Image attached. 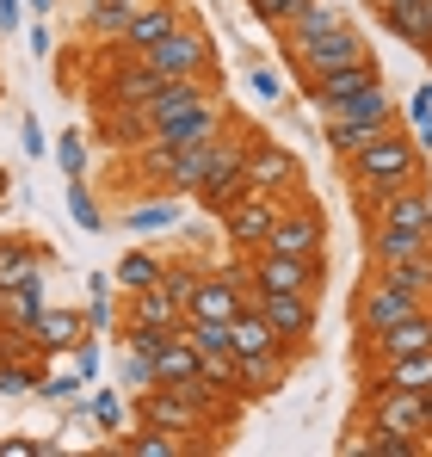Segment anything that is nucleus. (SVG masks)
<instances>
[{
    "label": "nucleus",
    "instance_id": "nucleus-41",
    "mask_svg": "<svg viewBox=\"0 0 432 457\" xmlns=\"http://www.w3.org/2000/svg\"><path fill=\"white\" fill-rule=\"evenodd\" d=\"M87 408H93V427H105V433H118V427H124V402H118L112 389H99Z\"/></svg>",
    "mask_w": 432,
    "mask_h": 457
},
{
    "label": "nucleus",
    "instance_id": "nucleus-31",
    "mask_svg": "<svg viewBox=\"0 0 432 457\" xmlns=\"http://www.w3.org/2000/svg\"><path fill=\"white\" fill-rule=\"evenodd\" d=\"M112 291H118L112 272H93V278H87V297H93V303H87V328H93V334H112V328H118V303H112Z\"/></svg>",
    "mask_w": 432,
    "mask_h": 457
},
{
    "label": "nucleus",
    "instance_id": "nucleus-8",
    "mask_svg": "<svg viewBox=\"0 0 432 457\" xmlns=\"http://www.w3.org/2000/svg\"><path fill=\"white\" fill-rule=\"evenodd\" d=\"M253 309L272 321V334L285 346H296V353L315 340V297H303V291H253Z\"/></svg>",
    "mask_w": 432,
    "mask_h": 457
},
{
    "label": "nucleus",
    "instance_id": "nucleus-44",
    "mask_svg": "<svg viewBox=\"0 0 432 457\" xmlns=\"http://www.w3.org/2000/svg\"><path fill=\"white\" fill-rule=\"evenodd\" d=\"M50 439H0V457H44Z\"/></svg>",
    "mask_w": 432,
    "mask_h": 457
},
{
    "label": "nucleus",
    "instance_id": "nucleus-25",
    "mask_svg": "<svg viewBox=\"0 0 432 457\" xmlns=\"http://www.w3.org/2000/svg\"><path fill=\"white\" fill-rule=\"evenodd\" d=\"M228 346H235V359H241V353H272V346H285V340L272 334V321H266L260 309L247 303L235 321H228Z\"/></svg>",
    "mask_w": 432,
    "mask_h": 457
},
{
    "label": "nucleus",
    "instance_id": "nucleus-27",
    "mask_svg": "<svg viewBox=\"0 0 432 457\" xmlns=\"http://www.w3.org/2000/svg\"><path fill=\"white\" fill-rule=\"evenodd\" d=\"M112 285H118L124 297H137V291H154V285H161V260H154V253H143V247H130V253L112 266Z\"/></svg>",
    "mask_w": 432,
    "mask_h": 457
},
{
    "label": "nucleus",
    "instance_id": "nucleus-37",
    "mask_svg": "<svg viewBox=\"0 0 432 457\" xmlns=\"http://www.w3.org/2000/svg\"><path fill=\"white\" fill-rule=\"evenodd\" d=\"M56 161H62L69 179H80V173H87V137H80V130H62V137H56Z\"/></svg>",
    "mask_w": 432,
    "mask_h": 457
},
{
    "label": "nucleus",
    "instance_id": "nucleus-50",
    "mask_svg": "<svg viewBox=\"0 0 432 457\" xmlns=\"http://www.w3.org/2000/svg\"><path fill=\"white\" fill-rule=\"evenodd\" d=\"M427 62H432V37H427Z\"/></svg>",
    "mask_w": 432,
    "mask_h": 457
},
{
    "label": "nucleus",
    "instance_id": "nucleus-15",
    "mask_svg": "<svg viewBox=\"0 0 432 457\" xmlns=\"http://www.w3.org/2000/svg\"><path fill=\"white\" fill-rule=\"evenodd\" d=\"M290 353L296 346H272V353H241L235 359V395H272L290 378Z\"/></svg>",
    "mask_w": 432,
    "mask_h": 457
},
{
    "label": "nucleus",
    "instance_id": "nucleus-21",
    "mask_svg": "<svg viewBox=\"0 0 432 457\" xmlns=\"http://www.w3.org/2000/svg\"><path fill=\"white\" fill-rule=\"evenodd\" d=\"M192 378H198V346H192L186 334H167L161 353H154V383L179 389V383H192Z\"/></svg>",
    "mask_w": 432,
    "mask_h": 457
},
{
    "label": "nucleus",
    "instance_id": "nucleus-22",
    "mask_svg": "<svg viewBox=\"0 0 432 457\" xmlns=\"http://www.w3.org/2000/svg\"><path fill=\"white\" fill-rule=\"evenodd\" d=\"M364 253H370V266L420 260V253H432V235H395V228H370V235H364Z\"/></svg>",
    "mask_w": 432,
    "mask_h": 457
},
{
    "label": "nucleus",
    "instance_id": "nucleus-2",
    "mask_svg": "<svg viewBox=\"0 0 432 457\" xmlns=\"http://www.w3.org/2000/svg\"><path fill=\"white\" fill-rule=\"evenodd\" d=\"M143 62L154 69V75H167V80H216V44L179 19L161 44L143 50Z\"/></svg>",
    "mask_w": 432,
    "mask_h": 457
},
{
    "label": "nucleus",
    "instance_id": "nucleus-35",
    "mask_svg": "<svg viewBox=\"0 0 432 457\" xmlns=\"http://www.w3.org/2000/svg\"><path fill=\"white\" fill-rule=\"evenodd\" d=\"M247 12H253V19H260L266 31H285L290 19L303 12V0H247Z\"/></svg>",
    "mask_w": 432,
    "mask_h": 457
},
{
    "label": "nucleus",
    "instance_id": "nucleus-39",
    "mask_svg": "<svg viewBox=\"0 0 432 457\" xmlns=\"http://www.w3.org/2000/svg\"><path fill=\"white\" fill-rule=\"evenodd\" d=\"M118 378L130 383V389H148V383H154V359H148V353H137V346H124V359H118Z\"/></svg>",
    "mask_w": 432,
    "mask_h": 457
},
{
    "label": "nucleus",
    "instance_id": "nucleus-45",
    "mask_svg": "<svg viewBox=\"0 0 432 457\" xmlns=\"http://www.w3.org/2000/svg\"><path fill=\"white\" fill-rule=\"evenodd\" d=\"M19 143H25V154H44V149H50V137L37 130V118H25V124H19Z\"/></svg>",
    "mask_w": 432,
    "mask_h": 457
},
{
    "label": "nucleus",
    "instance_id": "nucleus-3",
    "mask_svg": "<svg viewBox=\"0 0 432 457\" xmlns=\"http://www.w3.org/2000/svg\"><path fill=\"white\" fill-rule=\"evenodd\" d=\"M321 272H328L321 253H272V247H260L247 260V285L253 291H303V297H315Z\"/></svg>",
    "mask_w": 432,
    "mask_h": 457
},
{
    "label": "nucleus",
    "instance_id": "nucleus-14",
    "mask_svg": "<svg viewBox=\"0 0 432 457\" xmlns=\"http://www.w3.org/2000/svg\"><path fill=\"white\" fill-rule=\"evenodd\" d=\"M383 69H377V56H364V62H346V69H328V75H309L303 80V99L321 112V105H340V99H353L364 87H377Z\"/></svg>",
    "mask_w": 432,
    "mask_h": 457
},
{
    "label": "nucleus",
    "instance_id": "nucleus-18",
    "mask_svg": "<svg viewBox=\"0 0 432 457\" xmlns=\"http://www.w3.org/2000/svg\"><path fill=\"white\" fill-rule=\"evenodd\" d=\"M216 80H167L148 105H137V118H143V130H161L167 118H179V112H192L198 99H211Z\"/></svg>",
    "mask_w": 432,
    "mask_h": 457
},
{
    "label": "nucleus",
    "instance_id": "nucleus-30",
    "mask_svg": "<svg viewBox=\"0 0 432 457\" xmlns=\"http://www.w3.org/2000/svg\"><path fill=\"white\" fill-rule=\"evenodd\" d=\"M124 321H148V328H179V321H186V309H179L173 297H167V291H161V285H154V291H137V297H130V315H124Z\"/></svg>",
    "mask_w": 432,
    "mask_h": 457
},
{
    "label": "nucleus",
    "instance_id": "nucleus-23",
    "mask_svg": "<svg viewBox=\"0 0 432 457\" xmlns=\"http://www.w3.org/2000/svg\"><path fill=\"white\" fill-rule=\"evenodd\" d=\"M334 118H359V124H389V118H395V105H389V93H383V80H377V87H364V93L340 99V105H321V124H334Z\"/></svg>",
    "mask_w": 432,
    "mask_h": 457
},
{
    "label": "nucleus",
    "instance_id": "nucleus-6",
    "mask_svg": "<svg viewBox=\"0 0 432 457\" xmlns=\"http://www.w3.org/2000/svg\"><path fill=\"white\" fill-rule=\"evenodd\" d=\"M370 50H364V37L346 25V19H334L328 31H315L290 62H296V80H309V75H328V69H346V62H364Z\"/></svg>",
    "mask_w": 432,
    "mask_h": 457
},
{
    "label": "nucleus",
    "instance_id": "nucleus-42",
    "mask_svg": "<svg viewBox=\"0 0 432 457\" xmlns=\"http://www.w3.org/2000/svg\"><path fill=\"white\" fill-rule=\"evenodd\" d=\"M192 285H198V272H192V266H161V291H167L179 309H186V297H192Z\"/></svg>",
    "mask_w": 432,
    "mask_h": 457
},
{
    "label": "nucleus",
    "instance_id": "nucleus-16",
    "mask_svg": "<svg viewBox=\"0 0 432 457\" xmlns=\"http://www.w3.org/2000/svg\"><path fill=\"white\" fill-rule=\"evenodd\" d=\"M364 389H432V346L377 359V365L364 371Z\"/></svg>",
    "mask_w": 432,
    "mask_h": 457
},
{
    "label": "nucleus",
    "instance_id": "nucleus-40",
    "mask_svg": "<svg viewBox=\"0 0 432 457\" xmlns=\"http://www.w3.org/2000/svg\"><path fill=\"white\" fill-rule=\"evenodd\" d=\"M247 87H253V93H260L266 105H285V99H290V87H285L278 75H272L266 62H253V69H247Z\"/></svg>",
    "mask_w": 432,
    "mask_h": 457
},
{
    "label": "nucleus",
    "instance_id": "nucleus-29",
    "mask_svg": "<svg viewBox=\"0 0 432 457\" xmlns=\"http://www.w3.org/2000/svg\"><path fill=\"white\" fill-rule=\"evenodd\" d=\"M137 6H143V0H93V6H87L80 19H87V31H93V37H105V44H118Z\"/></svg>",
    "mask_w": 432,
    "mask_h": 457
},
{
    "label": "nucleus",
    "instance_id": "nucleus-19",
    "mask_svg": "<svg viewBox=\"0 0 432 457\" xmlns=\"http://www.w3.org/2000/svg\"><path fill=\"white\" fill-rule=\"evenodd\" d=\"M173 25H179V6H173V0H148V6H137V12H130V25H124L118 50H124V56H143L148 44H161Z\"/></svg>",
    "mask_w": 432,
    "mask_h": 457
},
{
    "label": "nucleus",
    "instance_id": "nucleus-32",
    "mask_svg": "<svg viewBox=\"0 0 432 457\" xmlns=\"http://www.w3.org/2000/svg\"><path fill=\"white\" fill-rule=\"evenodd\" d=\"M377 130H383V124H359V118H334V124H328V149H334V161H353V154H359L364 143L377 137Z\"/></svg>",
    "mask_w": 432,
    "mask_h": 457
},
{
    "label": "nucleus",
    "instance_id": "nucleus-11",
    "mask_svg": "<svg viewBox=\"0 0 432 457\" xmlns=\"http://www.w3.org/2000/svg\"><path fill=\"white\" fill-rule=\"evenodd\" d=\"M241 173H247V186H253V192L285 198L290 186H296V154H290L285 143H272V137H253L247 154H241Z\"/></svg>",
    "mask_w": 432,
    "mask_h": 457
},
{
    "label": "nucleus",
    "instance_id": "nucleus-34",
    "mask_svg": "<svg viewBox=\"0 0 432 457\" xmlns=\"http://www.w3.org/2000/svg\"><path fill=\"white\" fill-rule=\"evenodd\" d=\"M173 223H179V198H154V204L130 211V228H173Z\"/></svg>",
    "mask_w": 432,
    "mask_h": 457
},
{
    "label": "nucleus",
    "instance_id": "nucleus-26",
    "mask_svg": "<svg viewBox=\"0 0 432 457\" xmlns=\"http://www.w3.org/2000/svg\"><path fill=\"white\" fill-rule=\"evenodd\" d=\"M370 272H377L383 285H395V291L432 303V253H420V260H395V266H370Z\"/></svg>",
    "mask_w": 432,
    "mask_h": 457
},
{
    "label": "nucleus",
    "instance_id": "nucleus-10",
    "mask_svg": "<svg viewBox=\"0 0 432 457\" xmlns=\"http://www.w3.org/2000/svg\"><path fill=\"white\" fill-rule=\"evenodd\" d=\"M222 124H228V112H222V99H198L192 112H179V118H167L161 130H148V143H161V149H204L211 137H222Z\"/></svg>",
    "mask_w": 432,
    "mask_h": 457
},
{
    "label": "nucleus",
    "instance_id": "nucleus-4",
    "mask_svg": "<svg viewBox=\"0 0 432 457\" xmlns=\"http://www.w3.org/2000/svg\"><path fill=\"white\" fill-rule=\"evenodd\" d=\"M247 303H253L247 266H228V272H198V285L186 297V315H198V321H235Z\"/></svg>",
    "mask_w": 432,
    "mask_h": 457
},
{
    "label": "nucleus",
    "instance_id": "nucleus-24",
    "mask_svg": "<svg viewBox=\"0 0 432 457\" xmlns=\"http://www.w3.org/2000/svg\"><path fill=\"white\" fill-rule=\"evenodd\" d=\"M37 315H44V278H31V285H6V291H0V328H25V334H31Z\"/></svg>",
    "mask_w": 432,
    "mask_h": 457
},
{
    "label": "nucleus",
    "instance_id": "nucleus-17",
    "mask_svg": "<svg viewBox=\"0 0 432 457\" xmlns=\"http://www.w3.org/2000/svg\"><path fill=\"white\" fill-rule=\"evenodd\" d=\"M364 346H370L377 359H395V353H420V346H432V303L414 309V315H402V321H389V328H377V334H364Z\"/></svg>",
    "mask_w": 432,
    "mask_h": 457
},
{
    "label": "nucleus",
    "instance_id": "nucleus-46",
    "mask_svg": "<svg viewBox=\"0 0 432 457\" xmlns=\"http://www.w3.org/2000/svg\"><path fill=\"white\" fill-rule=\"evenodd\" d=\"M408 112H432V80H420V87H414V99H408Z\"/></svg>",
    "mask_w": 432,
    "mask_h": 457
},
{
    "label": "nucleus",
    "instance_id": "nucleus-12",
    "mask_svg": "<svg viewBox=\"0 0 432 457\" xmlns=\"http://www.w3.org/2000/svg\"><path fill=\"white\" fill-rule=\"evenodd\" d=\"M272 253H328V217L315 204H285L278 223L266 235Z\"/></svg>",
    "mask_w": 432,
    "mask_h": 457
},
{
    "label": "nucleus",
    "instance_id": "nucleus-7",
    "mask_svg": "<svg viewBox=\"0 0 432 457\" xmlns=\"http://www.w3.org/2000/svg\"><path fill=\"white\" fill-rule=\"evenodd\" d=\"M278 211H285V204H278L272 192H247L241 204H228V211L216 217V223H222V241L241 247V253H260L266 235H272V223H278Z\"/></svg>",
    "mask_w": 432,
    "mask_h": 457
},
{
    "label": "nucleus",
    "instance_id": "nucleus-28",
    "mask_svg": "<svg viewBox=\"0 0 432 457\" xmlns=\"http://www.w3.org/2000/svg\"><path fill=\"white\" fill-rule=\"evenodd\" d=\"M31 278H44V253L31 241H0V291L6 285H31Z\"/></svg>",
    "mask_w": 432,
    "mask_h": 457
},
{
    "label": "nucleus",
    "instance_id": "nucleus-43",
    "mask_svg": "<svg viewBox=\"0 0 432 457\" xmlns=\"http://www.w3.org/2000/svg\"><path fill=\"white\" fill-rule=\"evenodd\" d=\"M408 143L420 154H432V112H408Z\"/></svg>",
    "mask_w": 432,
    "mask_h": 457
},
{
    "label": "nucleus",
    "instance_id": "nucleus-48",
    "mask_svg": "<svg viewBox=\"0 0 432 457\" xmlns=\"http://www.w3.org/2000/svg\"><path fill=\"white\" fill-rule=\"evenodd\" d=\"M420 402H427V439H432V389H420Z\"/></svg>",
    "mask_w": 432,
    "mask_h": 457
},
{
    "label": "nucleus",
    "instance_id": "nucleus-38",
    "mask_svg": "<svg viewBox=\"0 0 432 457\" xmlns=\"http://www.w3.org/2000/svg\"><path fill=\"white\" fill-rule=\"evenodd\" d=\"M37 383V365L31 359H0V395H25Z\"/></svg>",
    "mask_w": 432,
    "mask_h": 457
},
{
    "label": "nucleus",
    "instance_id": "nucleus-51",
    "mask_svg": "<svg viewBox=\"0 0 432 457\" xmlns=\"http://www.w3.org/2000/svg\"><path fill=\"white\" fill-rule=\"evenodd\" d=\"M370 6H383V0H370Z\"/></svg>",
    "mask_w": 432,
    "mask_h": 457
},
{
    "label": "nucleus",
    "instance_id": "nucleus-1",
    "mask_svg": "<svg viewBox=\"0 0 432 457\" xmlns=\"http://www.w3.org/2000/svg\"><path fill=\"white\" fill-rule=\"evenodd\" d=\"M346 167V186L359 192V198H383V192H395V186H408V179H420V149L402 137V130H377L370 143H364L353 161H340Z\"/></svg>",
    "mask_w": 432,
    "mask_h": 457
},
{
    "label": "nucleus",
    "instance_id": "nucleus-20",
    "mask_svg": "<svg viewBox=\"0 0 432 457\" xmlns=\"http://www.w3.org/2000/svg\"><path fill=\"white\" fill-rule=\"evenodd\" d=\"M93 328H87V315L80 309H44L37 321H31V340H37V359H50V353H69L80 346Z\"/></svg>",
    "mask_w": 432,
    "mask_h": 457
},
{
    "label": "nucleus",
    "instance_id": "nucleus-33",
    "mask_svg": "<svg viewBox=\"0 0 432 457\" xmlns=\"http://www.w3.org/2000/svg\"><path fill=\"white\" fill-rule=\"evenodd\" d=\"M118 452H124V457H179V439L161 433V427H143V433H124Z\"/></svg>",
    "mask_w": 432,
    "mask_h": 457
},
{
    "label": "nucleus",
    "instance_id": "nucleus-13",
    "mask_svg": "<svg viewBox=\"0 0 432 457\" xmlns=\"http://www.w3.org/2000/svg\"><path fill=\"white\" fill-rule=\"evenodd\" d=\"M143 420H148V427H161V433H173V439L211 427V414H204L198 402H186L179 389H167V383H148V389H143Z\"/></svg>",
    "mask_w": 432,
    "mask_h": 457
},
{
    "label": "nucleus",
    "instance_id": "nucleus-36",
    "mask_svg": "<svg viewBox=\"0 0 432 457\" xmlns=\"http://www.w3.org/2000/svg\"><path fill=\"white\" fill-rule=\"evenodd\" d=\"M69 217L87 228V235L99 228V204H93V186H87V179H69Z\"/></svg>",
    "mask_w": 432,
    "mask_h": 457
},
{
    "label": "nucleus",
    "instance_id": "nucleus-47",
    "mask_svg": "<svg viewBox=\"0 0 432 457\" xmlns=\"http://www.w3.org/2000/svg\"><path fill=\"white\" fill-rule=\"evenodd\" d=\"M31 56H50V25H31Z\"/></svg>",
    "mask_w": 432,
    "mask_h": 457
},
{
    "label": "nucleus",
    "instance_id": "nucleus-49",
    "mask_svg": "<svg viewBox=\"0 0 432 457\" xmlns=\"http://www.w3.org/2000/svg\"><path fill=\"white\" fill-rule=\"evenodd\" d=\"M50 6H56V0H31V12H37V19H44V12H50Z\"/></svg>",
    "mask_w": 432,
    "mask_h": 457
},
{
    "label": "nucleus",
    "instance_id": "nucleus-5",
    "mask_svg": "<svg viewBox=\"0 0 432 457\" xmlns=\"http://www.w3.org/2000/svg\"><path fill=\"white\" fill-rule=\"evenodd\" d=\"M364 217L370 228H395V235H432V192L420 179L383 192V198H364Z\"/></svg>",
    "mask_w": 432,
    "mask_h": 457
},
{
    "label": "nucleus",
    "instance_id": "nucleus-9",
    "mask_svg": "<svg viewBox=\"0 0 432 457\" xmlns=\"http://www.w3.org/2000/svg\"><path fill=\"white\" fill-rule=\"evenodd\" d=\"M364 420L427 445V402H420V389H364Z\"/></svg>",
    "mask_w": 432,
    "mask_h": 457
}]
</instances>
